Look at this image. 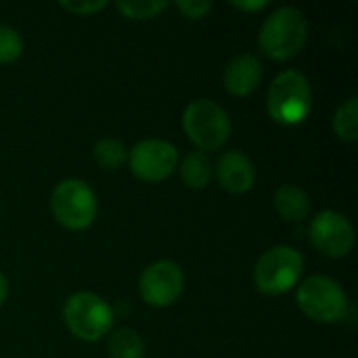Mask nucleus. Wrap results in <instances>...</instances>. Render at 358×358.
<instances>
[{"label": "nucleus", "mask_w": 358, "mask_h": 358, "mask_svg": "<svg viewBox=\"0 0 358 358\" xmlns=\"http://www.w3.org/2000/svg\"><path fill=\"white\" fill-rule=\"evenodd\" d=\"M308 40V21L296 6H281L273 10L258 34L262 52L275 61L294 59Z\"/></svg>", "instance_id": "1"}, {"label": "nucleus", "mask_w": 358, "mask_h": 358, "mask_svg": "<svg viewBox=\"0 0 358 358\" xmlns=\"http://www.w3.org/2000/svg\"><path fill=\"white\" fill-rule=\"evenodd\" d=\"M182 128L197 151H218L231 136V117L212 99H195L185 107Z\"/></svg>", "instance_id": "2"}, {"label": "nucleus", "mask_w": 358, "mask_h": 358, "mask_svg": "<svg viewBox=\"0 0 358 358\" xmlns=\"http://www.w3.org/2000/svg\"><path fill=\"white\" fill-rule=\"evenodd\" d=\"M266 107L271 117L283 126L304 122L313 109V90L306 76L294 69L281 71L271 82Z\"/></svg>", "instance_id": "3"}, {"label": "nucleus", "mask_w": 358, "mask_h": 358, "mask_svg": "<svg viewBox=\"0 0 358 358\" xmlns=\"http://www.w3.org/2000/svg\"><path fill=\"white\" fill-rule=\"evenodd\" d=\"M300 310L315 323H340L348 313V296L344 287L325 275H313L304 279L296 294Z\"/></svg>", "instance_id": "4"}, {"label": "nucleus", "mask_w": 358, "mask_h": 358, "mask_svg": "<svg viewBox=\"0 0 358 358\" xmlns=\"http://www.w3.org/2000/svg\"><path fill=\"white\" fill-rule=\"evenodd\" d=\"M50 212L61 227L69 231H84L94 222L99 201L88 182L80 178H65L50 193Z\"/></svg>", "instance_id": "5"}, {"label": "nucleus", "mask_w": 358, "mask_h": 358, "mask_svg": "<svg viewBox=\"0 0 358 358\" xmlns=\"http://www.w3.org/2000/svg\"><path fill=\"white\" fill-rule=\"evenodd\" d=\"M304 273V256L289 245L266 250L254 268V283L266 296H283L292 292Z\"/></svg>", "instance_id": "6"}, {"label": "nucleus", "mask_w": 358, "mask_h": 358, "mask_svg": "<svg viewBox=\"0 0 358 358\" xmlns=\"http://www.w3.org/2000/svg\"><path fill=\"white\" fill-rule=\"evenodd\" d=\"M63 321L71 336L82 342H99L113 327V308L96 294L78 292L63 306Z\"/></svg>", "instance_id": "7"}, {"label": "nucleus", "mask_w": 358, "mask_h": 358, "mask_svg": "<svg viewBox=\"0 0 358 358\" xmlns=\"http://www.w3.org/2000/svg\"><path fill=\"white\" fill-rule=\"evenodd\" d=\"M128 164L136 178L145 182H162L174 174L178 166V149L164 138H147L128 151Z\"/></svg>", "instance_id": "8"}, {"label": "nucleus", "mask_w": 358, "mask_h": 358, "mask_svg": "<svg viewBox=\"0 0 358 358\" xmlns=\"http://www.w3.org/2000/svg\"><path fill=\"white\" fill-rule=\"evenodd\" d=\"M185 289V273L170 260L149 264L138 279V294L145 304L153 308L172 306Z\"/></svg>", "instance_id": "9"}, {"label": "nucleus", "mask_w": 358, "mask_h": 358, "mask_svg": "<svg viewBox=\"0 0 358 358\" xmlns=\"http://www.w3.org/2000/svg\"><path fill=\"white\" fill-rule=\"evenodd\" d=\"M308 235L313 245L327 258H344L352 252L355 248V227L350 220L336 212V210H325L319 212L308 227Z\"/></svg>", "instance_id": "10"}, {"label": "nucleus", "mask_w": 358, "mask_h": 358, "mask_svg": "<svg viewBox=\"0 0 358 358\" xmlns=\"http://www.w3.org/2000/svg\"><path fill=\"white\" fill-rule=\"evenodd\" d=\"M216 178L222 189L229 193H248L254 187L256 180V170L252 159L243 151H227L218 157L216 162Z\"/></svg>", "instance_id": "11"}, {"label": "nucleus", "mask_w": 358, "mask_h": 358, "mask_svg": "<svg viewBox=\"0 0 358 358\" xmlns=\"http://www.w3.org/2000/svg\"><path fill=\"white\" fill-rule=\"evenodd\" d=\"M224 88L233 96H250L262 82V63L254 55H237L222 73Z\"/></svg>", "instance_id": "12"}, {"label": "nucleus", "mask_w": 358, "mask_h": 358, "mask_svg": "<svg viewBox=\"0 0 358 358\" xmlns=\"http://www.w3.org/2000/svg\"><path fill=\"white\" fill-rule=\"evenodd\" d=\"M275 210L289 222L306 220L310 214V197L300 185H281L275 193Z\"/></svg>", "instance_id": "13"}, {"label": "nucleus", "mask_w": 358, "mask_h": 358, "mask_svg": "<svg viewBox=\"0 0 358 358\" xmlns=\"http://www.w3.org/2000/svg\"><path fill=\"white\" fill-rule=\"evenodd\" d=\"M180 178L189 189H203L212 178V162L201 151H189L180 164Z\"/></svg>", "instance_id": "14"}, {"label": "nucleus", "mask_w": 358, "mask_h": 358, "mask_svg": "<svg viewBox=\"0 0 358 358\" xmlns=\"http://www.w3.org/2000/svg\"><path fill=\"white\" fill-rule=\"evenodd\" d=\"M109 358H145V342L134 329H120L107 342Z\"/></svg>", "instance_id": "15"}, {"label": "nucleus", "mask_w": 358, "mask_h": 358, "mask_svg": "<svg viewBox=\"0 0 358 358\" xmlns=\"http://www.w3.org/2000/svg\"><path fill=\"white\" fill-rule=\"evenodd\" d=\"M334 130L338 138L346 143H355L358 138V99L350 96L346 103H342L334 115Z\"/></svg>", "instance_id": "16"}, {"label": "nucleus", "mask_w": 358, "mask_h": 358, "mask_svg": "<svg viewBox=\"0 0 358 358\" xmlns=\"http://www.w3.org/2000/svg\"><path fill=\"white\" fill-rule=\"evenodd\" d=\"M92 157L103 170H117L128 162V149L117 138H101L92 149Z\"/></svg>", "instance_id": "17"}, {"label": "nucleus", "mask_w": 358, "mask_h": 358, "mask_svg": "<svg viewBox=\"0 0 358 358\" xmlns=\"http://www.w3.org/2000/svg\"><path fill=\"white\" fill-rule=\"evenodd\" d=\"M115 6L128 19L145 21V19H153L159 13H164L168 8V2L166 0H117Z\"/></svg>", "instance_id": "18"}, {"label": "nucleus", "mask_w": 358, "mask_h": 358, "mask_svg": "<svg viewBox=\"0 0 358 358\" xmlns=\"http://www.w3.org/2000/svg\"><path fill=\"white\" fill-rule=\"evenodd\" d=\"M23 55V38L10 25L0 23V65L15 63Z\"/></svg>", "instance_id": "19"}, {"label": "nucleus", "mask_w": 358, "mask_h": 358, "mask_svg": "<svg viewBox=\"0 0 358 358\" xmlns=\"http://www.w3.org/2000/svg\"><path fill=\"white\" fill-rule=\"evenodd\" d=\"M59 6L73 13V15L88 17V15H94V13L103 10L107 6V0H61Z\"/></svg>", "instance_id": "20"}, {"label": "nucleus", "mask_w": 358, "mask_h": 358, "mask_svg": "<svg viewBox=\"0 0 358 358\" xmlns=\"http://www.w3.org/2000/svg\"><path fill=\"white\" fill-rule=\"evenodd\" d=\"M176 6L187 19H203L212 10L214 2L212 0H178Z\"/></svg>", "instance_id": "21"}, {"label": "nucleus", "mask_w": 358, "mask_h": 358, "mask_svg": "<svg viewBox=\"0 0 358 358\" xmlns=\"http://www.w3.org/2000/svg\"><path fill=\"white\" fill-rule=\"evenodd\" d=\"M235 8H239V10H262V8H266L271 2L268 0H252V2H239V0H233L231 2Z\"/></svg>", "instance_id": "22"}, {"label": "nucleus", "mask_w": 358, "mask_h": 358, "mask_svg": "<svg viewBox=\"0 0 358 358\" xmlns=\"http://www.w3.org/2000/svg\"><path fill=\"white\" fill-rule=\"evenodd\" d=\"M6 298H8V279L6 275L0 273V306L6 302Z\"/></svg>", "instance_id": "23"}]
</instances>
